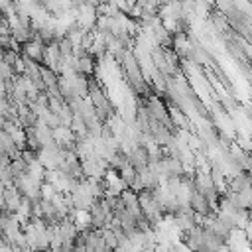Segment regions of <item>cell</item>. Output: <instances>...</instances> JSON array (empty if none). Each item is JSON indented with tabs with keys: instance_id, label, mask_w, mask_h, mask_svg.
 <instances>
[{
	"instance_id": "3",
	"label": "cell",
	"mask_w": 252,
	"mask_h": 252,
	"mask_svg": "<svg viewBox=\"0 0 252 252\" xmlns=\"http://www.w3.org/2000/svg\"><path fill=\"white\" fill-rule=\"evenodd\" d=\"M108 165H110V169H114V171H118V173H120L126 165H130V161H128V154H126V152H122V150H120V152H116V154L108 159Z\"/></svg>"
},
{
	"instance_id": "7",
	"label": "cell",
	"mask_w": 252,
	"mask_h": 252,
	"mask_svg": "<svg viewBox=\"0 0 252 252\" xmlns=\"http://www.w3.org/2000/svg\"><path fill=\"white\" fill-rule=\"evenodd\" d=\"M59 191L55 189V185H51V183H41V199L43 201H53V197L57 195Z\"/></svg>"
},
{
	"instance_id": "1",
	"label": "cell",
	"mask_w": 252,
	"mask_h": 252,
	"mask_svg": "<svg viewBox=\"0 0 252 252\" xmlns=\"http://www.w3.org/2000/svg\"><path fill=\"white\" fill-rule=\"evenodd\" d=\"M128 161H130V165H132L136 171L148 167V163H150V152H148V148H144V146L134 148V150L128 154Z\"/></svg>"
},
{
	"instance_id": "5",
	"label": "cell",
	"mask_w": 252,
	"mask_h": 252,
	"mask_svg": "<svg viewBox=\"0 0 252 252\" xmlns=\"http://www.w3.org/2000/svg\"><path fill=\"white\" fill-rule=\"evenodd\" d=\"M120 179L124 181V185H126L128 189H132L134 183H136V179H138V171H136L132 165H126V167L120 171Z\"/></svg>"
},
{
	"instance_id": "4",
	"label": "cell",
	"mask_w": 252,
	"mask_h": 252,
	"mask_svg": "<svg viewBox=\"0 0 252 252\" xmlns=\"http://www.w3.org/2000/svg\"><path fill=\"white\" fill-rule=\"evenodd\" d=\"M94 69H96V59L87 55V57H81L79 59V73L81 75H87V77H93L94 75Z\"/></svg>"
},
{
	"instance_id": "2",
	"label": "cell",
	"mask_w": 252,
	"mask_h": 252,
	"mask_svg": "<svg viewBox=\"0 0 252 252\" xmlns=\"http://www.w3.org/2000/svg\"><path fill=\"white\" fill-rule=\"evenodd\" d=\"M33 132H35V138L39 140L41 148H45V146H49L51 142H55V138H53V130H51L43 120H37Z\"/></svg>"
},
{
	"instance_id": "6",
	"label": "cell",
	"mask_w": 252,
	"mask_h": 252,
	"mask_svg": "<svg viewBox=\"0 0 252 252\" xmlns=\"http://www.w3.org/2000/svg\"><path fill=\"white\" fill-rule=\"evenodd\" d=\"M102 238H104V242H106V246H108L110 252L118 250V236H116V232L112 228H104L102 230Z\"/></svg>"
},
{
	"instance_id": "9",
	"label": "cell",
	"mask_w": 252,
	"mask_h": 252,
	"mask_svg": "<svg viewBox=\"0 0 252 252\" xmlns=\"http://www.w3.org/2000/svg\"><path fill=\"white\" fill-rule=\"evenodd\" d=\"M0 252H16L8 242H2V246H0Z\"/></svg>"
},
{
	"instance_id": "8",
	"label": "cell",
	"mask_w": 252,
	"mask_h": 252,
	"mask_svg": "<svg viewBox=\"0 0 252 252\" xmlns=\"http://www.w3.org/2000/svg\"><path fill=\"white\" fill-rule=\"evenodd\" d=\"M173 252H191V248L185 242H175L173 244Z\"/></svg>"
}]
</instances>
